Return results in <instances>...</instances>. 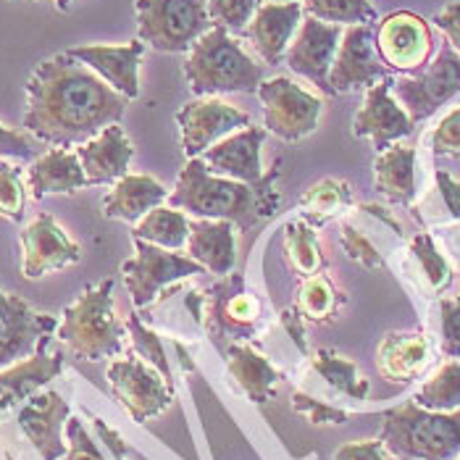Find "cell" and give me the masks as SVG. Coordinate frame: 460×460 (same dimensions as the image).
<instances>
[{"label":"cell","instance_id":"9c48e42d","mask_svg":"<svg viewBox=\"0 0 460 460\" xmlns=\"http://www.w3.org/2000/svg\"><path fill=\"white\" fill-rule=\"evenodd\" d=\"M460 93V53L445 42L437 58L413 76H400L392 82V95L419 124L437 113L453 95Z\"/></svg>","mask_w":460,"mask_h":460},{"label":"cell","instance_id":"277c9868","mask_svg":"<svg viewBox=\"0 0 460 460\" xmlns=\"http://www.w3.org/2000/svg\"><path fill=\"white\" fill-rule=\"evenodd\" d=\"M379 439L397 460H456L460 456V411L437 413L408 400L385 413Z\"/></svg>","mask_w":460,"mask_h":460},{"label":"cell","instance_id":"5bb4252c","mask_svg":"<svg viewBox=\"0 0 460 460\" xmlns=\"http://www.w3.org/2000/svg\"><path fill=\"white\" fill-rule=\"evenodd\" d=\"M342 35L345 30L340 24H326L314 16H303L297 32L284 53V64L289 66V71H295L297 76L319 87L321 93L334 95L329 84V74L334 66Z\"/></svg>","mask_w":460,"mask_h":460},{"label":"cell","instance_id":"ac0fdd59","mask_svg":"<svg viewBox=\"0 0 460 460\" xmlns=\"http://www.w3.org/2000/svg\"><path fill=\"white\" fill-rule=\"evenodd\" d=\"M69 402L58 392H37L24 408L19 411V429L32 442L37 456L42 460H61L66 456V437L64 429L69 424Z\"/></svg>","mask_w":460,"mask_h":460},{"label":"cell","instance_id":"4dcf8cb0","mask_svg":"<svg viewBox=\"0 0 460 460\" xmlns=\"http://www.w3.org/2000/svg\"><path fill=\"white\" fill-rule=\"evenodd\" d=\"M314 371L319 374L321 379L334 387L337 392L353 397V400H366L368 397V379L360 376V368L355 360H348L342 355H337L334 350H319V353L308 355Z\"/></svg>","mask_w":460,"mask_h":460},{"label":"cell","instance_id":"681fc988","mask_svg":"<svg viewBox=\"0 0 460 460\" xmlns=\"http://www.w3.org/2000/svg\"><path fill=\"white\" fill-rule=\"evenodd\" d=\"M434 179H437V192H439V198H442V203L447 208V216L460 221V181L453 174L442 172V169H437Z\"/></svg>","mask_w":460,"mask_h":460},{"label":"cell","instance_id":"4fadbf2b","mask_svg":"<svg viewBox=\"0 0 460 460\" xmlns=\"http://www.w3.org/2000/svg\"><path fill=\"white\" fill-rule=\"evenodd\" d=\"M181 150L187 158H200L216 142L250 127V116L221 98H195L177 111Z\"/></svg>","mask_w":460,"mask_h":460},{"label":"cell","instance_id":"ee69618b","mask_svg":"<svg viewBox=\"0 0 460 460\" xmlns=\"http://www.w3.org/2000/svg\"><path fill=\"white\" fill-rule=\"evenodd\" d=\"M342 248L345 252L358 261L360 266H366V269H382L385 266V258H382V252L376 250V245L366 237V234H360L355 226L350 224H345L342 226Z\"/></svg>","mask_w":460,"mask_h":460},{"label":"cell","instance_id":"52a82bcc","mask_svg":"<svg viewBox=\"0 0 460 460\" xmlns=\"http://www.w3.org/2000/svg\"><path fill=\"white\" fill-rule=\"evenodd\" d=\"M258 98L263 103L266 132L277 135L279 140L297 142L316 132L323 103L289 76L263 79V84L258 87Z\"/></svg>","mask_w":460,"mask_h":460},{"label":"cell","instance_id":"f6af8a7d","mask_svg":"<svg viewBox=\"0 0 460 460\" xmlns=\"http://www.w3.org/2000/svg\"><path fill=\"white\" fill-rule=\"evenodd\" d=\"M439 329H442V353L460 358V300H439Z\"/></svg>","mask_w":460,"mask_h":460},{"label":"cell","instance_id":"cb8c5ba5","mask_svg":"<svg viewBox=\"0 0 460 460\" xmlns=\"http://www.w3.org/2000/svg\"><path fill=\"white\" fill-rule=\"evenodd\" d=\"M234 224L216 218H195L190 224L187 252L195 263L216 277H226L237 263V240Z\"/></svg>","mask_w":460,"mask_h":460},{"label":"cell","instance_id":"ab89813d","mask_svg":"<svg viewBox=\"0 0 460 460\" xmlns=\"http://www.w3.org/2000/svg\"><path fill=\"white\" fill-rule=\"evenodd\" d=\"M258 316H261V303L248 292H237V295L232 292L216 308V319L234 332H248L250 326L258 321Z\"/></svg>","mask_w":460,"mask_h":460},{"label":"cell","instance_id":"836d02e7","mask_svg":"<svg viewBox=\"0 0 460 460\" xmlns=\"http://www.w3.org/2000/svg\"><path fill=\"white\" fill-rule=\"evenodd\" d=\"M284 250L292 261V266L305 274L314 277L321 266V248L316 240V232L305 224V221H289L284 226Z\"/></svg>","mask_w":460,"mask_h":460},{"label":"cell","instance_id":"ba28073f","mask_svg":"<svg viewBox=\"0 0 460 460\" xmlns=\"http://www.w3.org/2000/svg\"><path fill=\"white\" fill-rule=\"evenodd\" d=\"M132 243H135V258L121 263V274H124V284L132 295V303L137 308L153 305L169 284L206 274V269L200 263H195L190 255H179V252L158 248L145 240H135V237H132Z\"/></svg>","mask_w":460,"mask_h":460},{"label":"cell","instance_id":"d4e9b609","mask_svg":"<svg viewBox=\"0 0 460 460\" xmlns=\"http://www.w3.org/2000/svg\"><path fill=\"white\" fill-rule=\"evenodd\" d=\"M431 363V345L419 332H390L376 348V371L387 382H413Z\"/></svg>","mask_w":460,"mask_h":460},{"label":"cell","instance_id":"83f0119b","mask_svg":"<svg viewBox=\"0 0 460 460\" xmlns=\"http://www.w3.org/2000/svg\"><path fill=\"white\" fill-rule=\"evenodd\" d=\"M169 200V190L158 179L147 174H127L103 198V216L119 218L127 224H137L142 216L164 206Z\"/></svg>","mask_w":460,"mask_h":460},{"label":"cell","instance_id":"9f6ffc18","mask_svg":"<svg viewBox=\"0 0 460 460\" xmlns=\"http://www.w3.org/2000/svg\"><path fill=\"white\" fill-rule=\"evenodd\" d=\"M456 460H460V456H458V458H456Z\"/></svg>","mask_w":460,"mask_h":460},{"label":"cell","instance_id":"30bf717a","mask_svg":"<svg viewBox=\"0 0 460 460\" xmlns=\"http://www.w3.org/2000/svg\"><path fill=\"white\" fill-rule=\"evenodd\" d=\"M108 385L132 416L135 424H145L153 416H161L174 402V385H169L140 355L116 358L106 371Z\"/></svg>","mask_w":460,"mask_h":460},{"label":"cell","instance_id":"7bdbcfd3","mask_svg":"<svg viewBox=\"0 0 460 460\" xmlns=\"http://www.w3.org/2000/svg\"><path fill=\"white\" fill-rule=\"evenodd\" d=\"M431 153L445 158H460V106H456L431 132Z\"/></svg>","mask_w":460,"mask_h":460},{"label":"cell","instance_id":"44dd1931","mask_svg":"<svg viewBox=\"0 0 460 460\" xmlns=\"http://www.w3.org/2000/svg\"><path fill=\"white\" fill-rule=\"evenodd\" d=\"M303 13H305L303 3H297V0H292V3H263L255 11L245 35H248L250 45L255 48V53L263 58L266 66L282 64L284 53H287L292 37L303 22Z\"/></svg>","mask_w":460,"mask_h":460},{"label":"cell","instance_id":"b9f144b4","mask_svg":"<svg viewBox=\"0 0 460 460\" xmlns=\"http://www.w3.org/2000/svg\"><path fill=\"white\" fill-rule=\"evenodd\" d=\"M292 411L305 416V421L314 426L348 424V419H350L348 411H340V408H332L326 402H319V400L308 397L305 392H295L292 394Z\"/></svg>","mask_w":460,"mask_h":460},{"label":"cell","instance_id":"7dc6e473","mask_svg":"<svg viewBox=\"0 0 460 460\" xmlns=\"http://www.w3.org/2000/svg\"><path fill=\"white\" fill-rule=\"evenodd\" d=\"M40 140L24 135V132H16V129H8L0 124V158H16V161H35L40 158Z\"/></svg>","mask_w":460,"mask_h":460},{"label":"cell","instance_id":"9a60e30c","mask_svg":"<svg viewBox=\"0 0 460 460\" xmlns=\"http://www.w3.org/2000/svg\"><path fill=\"white\" fill-rule=\"evenodd\" d=\"M387 76H390V69L376 53L371 24L348 27L340 42L332 74H329L332 93L340 95V93H353V90H368Z\"/></svg>","mask_w":460,"mask_h":460},{"label":"cell","instance_id":"1f68e13d","mask_svg":"<svg viewBox=\"0 0 460 460\" xmlns=\"http://www.w3.org/2000/svg\"><path fill=\"white\" fill-rule=\"evenodd\" d=\"M413 400L426 411L437 413L460 411V360H447L439 366L437 374L419 387Z\"/></svg>","mask_w":460,"mask_h":460},{"label":"cell","instance_id":"5b68a950","mask_svg":"<svg viewBox=\"0 0 460 460\" xmlns=\"http://www.w3.org/2000/svg\"><path fill=\"white\" fill-rule=\"evenodd\" d=\"M127 323L113 311V279L87 287L58 321V340L79 360H106L121 353Z\"/></svg>","mask_w":460,"mask_h":460},{"label":"cell","instance_id":"f546056e","mask_svg":"<svg viewBox=\"0 0 460 460\" xmlns=\"http://www.w3.org/2000/svg\"><path fill=\"white\" fill-rule=\"evenodd\" d=\"M190 218L187 213L172 208V206H158L147 216H142L140 221L135 224L132 229V237L135 240H145V243H153L158 248L166 250H179L187 248V240H190Z\"/></svg>","mask_w":460,"mask_h":460},{"label":"cell","instance_id":"484cf974","mask_svg":"<svg viewBox=\"0 0 460 460\" xmlns=\"http://www.w3.org/2000/svg\"><path fill=\"white\" fill-rule=\"evenodd\" d=\"M64 371V355L40 350L32 358L13 363L0 371V416L19 405L22 400H30L32 394L50 385Z\"/></svg>","mask_w":460,"mask_h":460},{"label":"cell","instance_id":"603a6c76","mask_svg":"<svg viewBox=\"0 0 460 460\" xmlns=\"http://www.w3.org/2000/svg\"><path fill=\"white\" fill-rule=\"evenodd\" d=\"M27 187L35 200H42L45 195H74L90 184L76 150L50 147L27 169Z\"/></svg>","mask_w":460,"mask_h":460},{"label":"cell","instance_id":"ffe728a7","mask_svg":"<svg viewBox=\"0 0 460 460\" xmlns=\"http://www.w3.org/2000/svg\"><path fill=\"white\" fill-rule=\"evenodd\" d=\"M266 127H245L206 150L200 158L218 177L237 179L245 184H261L266 172L261 164V150L266 142Z\"/></svg>","mask_w":460,"mask_h":460},{"label":"cell","instance_id":"7402d4cb","mask_svg":"<svg viewBox=\"0 0 460 460\" xmlns=\"http://www.w3.org/2000/svg\"><path fill=\"white\" fill-rule=\"evenodd\" d=\"M76 155L82 161L87 184H116L121 177H127L129 164L135 158L132 140L119 124H111L98 137L76 147Z\"/></svg>","mask_w":460,"mask_h":460},{"label":"cell","instance_id":"2e32d148","mask_svg":"<svg viewBox=\"0 0 460 460\" xmlns=\"http://www.w3.org/2000/svg\"><path fill=\"white\" fill-rule=\"evenodd\" d=\"M22 250V274L30 282L82 261V248L61 229V224L50 213H40L24 226Z\"/></svg>","mask_w":460,"mask_h":460},{"label":"cell","instance_id":"11a10c76","mask_svg":"<svg viewBox=\"0 0 460 460\" xmlns=\"http://www.w3.org/2000/svg\"><path fill=\"white\" fill-rule=\"evenodd\" d=\"M269 3H292V0H269Z\"/></svg>","mask_w":460,"mask_h":460},{"label":"cell","instance_id":"d6986e66","mask_svg":"<svg viewBox=\"0 0 460 460\" xmlns=\"http://www.w3.org/2000/svg\"><path fill=\"white\" fill-rule=\"evenodd\" d=\"M66 56L95 71L127 101H135L140 95V64L145 56L142 40L127 45H82L66 50Z\"/></svg>","mask_w":460,"mask_h":460},{"label":"cell","instance_id":"f1b7e54d","mask_svg":"<svg viewBox=\"0 0 460 460\" xmlns=\"http://www.w3.org/2000/svg\"><path fill=\"white\" fill-rule=\"evenodd\" d=\"M374 184L390 200L408 206L416 198V147L390 145L374 161Z\"/></svg>","mask_w":460,"mask_h":460},{"label":"cell","instance_id":"d6a6232c","mask_svg":"<svg viewBox=\"0 0 460 460\" xmlns=\"http://www.w3.org/2000/svg\"><path fill=\"white\" fill-rule=\"evenodd\" d=\"M303 11L305 16L340 27L379 22V13L371 0H303Z\"/></svg>","mask_w":460,"mask_h":460},{"label":"cell","instance_id":"816d5d0a","mask_svg":"<svg viewBox=\"0 0 460 460\" xmlns=\"http://www.w3.org/2000/svg\"><path fill=\"white\" fill-rule=\"evenodd\" d=\"M282 326L284 332L289 334V340L295 342V348L303 355H311L308 353V342H305V329H303V314H300V308H287V311H282Z\"/></svg>","mask_w":460,"mask_h":460},{"label":"cell","instance_id":"db71d44e","mask_svg":"<svg viewBox=\"0 0 460 460\" xmlns=\"http://www.w3.org/2000/svg\"><path fill=\"white\" fill-rule=\"evenodd\" d=\"M53 3H56V8H58V11H69V5L74 3V0H53Z\"/></svg>","mask_w":460,"mask_h":460},{"label":"cell","instance_id":"8992f818","mask_svg":"<svg viewBox=\"0 0 460 460\" xmlns=\"http://www.w3.org/2000/svg\"><path fill=\"white\" fill-rule=\"evenodd\" d=\"M137 40L158 53H190L213 27L208 0H135Z\"/></svg>","mask_w":460,"mask_h":460},{"label":"cell","instance_id":"8fae6325","mask_svg":"<svg viewBox=\"0 0 460 460\" xmlns=\"http://www.w3.org/2000/svg\"><path fill=\"white\" fill-rule=\"evenodd\" d=\"M376 53L385 66L397 74L413 76L431 64L434 53V35L429 22L411 11H394L379 19L376 32Z\"/></svg>","mask_w":460,"mask_h":460},{"label":"cell","instance_id":"7c38bea8","mask_svg":"<svg viewBox=\"0 0 460 460\" xmlns=\"http://www.w3.org/2000/svg\"><path fill=\"white\" fill-rule=\"evenodd\" d=\"M56 329V316L37 314L27 300L0 289V371L45 350Z\"/></svg>","mask_w":460,"mask_h":460},{"label":"cell","instance_id":"4316f807","mask_svg":"<svg viewBox=\"0 0 460 460\" xmlns=\"http://www.w3.org/2000/svg\"><path fill=\"white\" fill-rule=\"evenodd\" d=\"M226 371H229L232 382L237 385V390L243 392L250 402H258V405H263L274 397V392H277L284 376L277 366L269 363V358H263L255 348H250L245 342L229 345Z\"/></svg>","mask_w":460,"mask_h":460},{"label":"cell","instance_id":"d590c367","mask_svg":"<svg viewBox=\"0 0 460 460\" xmlns=\"http://www.w3.org/2000/svg\"><path fill=\"white\" fill-rule=\"evenodd\" d=\"M127 332H129V340H132V345H135V353L140 355L145 363H150L169 385H174V382H172V363H169V358H166V350H164L161 337H158L153 329H147L137 314H132V316L127 319Z\"/></svg>","mask_w":460,"mask_h":460},{"label":"cell","instance_id":"3957f363","mask_svg":"<svg viewBox=\"0 0 460 460\" xmlns=\"http://www.w3.org/2000/svg\"><path fill=\"white\" fill-rule=\"evenodd\" d=\"M184 79L200 98H216L221 93H258L266 79L263 64H255L237 37L224 27H211L200 37L184 61Z\"/></svg>","mask_w":460,"mask_h":460},{"label":"cell","instance_id":"7a4b0ae2","mask_svg":"<svg viewBox=\"0 0 460 460\" xmlns=\"http://www.w3.org/2000/svg\"><path fill=\"white\" fill-rule=\"evenodd\" d=\"M277 177L279 169L274 166L261 184H245L237 179L213 174L203 158H187L174 184V192L169 195V206L195 218L229 221L240 232H250L282 203V195L274 187Z\"/></svg>","mask_w":460,"mask_h":460},{"label":"cell","instance_id":"74e56055","mask_svg":"<svg viewBox=\"0 0 460 460\" xmlns=\"http://www.w3.org/2000/svg\"><path fill=\"white\" fill-rule=\"evenodd\" d=\"M263 0H208V16L213 27H224L226 32H245L255 11Z\"/></svg>","mask_w":460,"mask_h":460},{"label":"cell","instance_id":"60d3db41","mask_svg":"<svg viewBox=\"0 0 460 460\" xmlns=\"http://www.w3.org/2000/svg\"><path fill=\"white\" fill-rule=\"evenodd\" d=\"M24 184L22 172L0 161V216L8 221H22L24 216Z\"/></svg>","mask_w":460,"mask_h":460},{"label":"cell","instance_id":"f5cc1de1","mask_svg":"<svg viewBox=\"0 0 460 460\" xmlns=\"http://www.w3.org/2000/svg\"><path fill=\"white\" fill-rule=\"evenodd\" d=\"M95 426H98V431L103 434V439L108 442V447L113 450L116 460H127V447H124V442H121V439H119V437H116V434H113L103 421H95Z\"/></svg>","mask_w":460,"mask_h":460},{"label":"cell","instance_id":"f907efd6","mask_svg":"<svg viewBox=\"0 0 460 460\" xmlns=\"http://www.w3.org/2000/svg\"><path fill=\"white\" fill-rule=\"evenodd\" d=\"M434 24L442 35L447 37V42L453 45V50L460 53V0L456 3H447L437 16H434Z\"/></svg>","mask_w":460,"mask_h":460},{"label":"cell","instance_id":"f35d334b","mask_svg":"<svg viewBox=\"0 0 460 460\" xmlns=\"http://www.w3.org/2000/svg\"><path fill=\"white\" fill-rule=\"evenodd\" d=\"M350 203H353L350 184L340 179H321L300 198V206L308 211H337Z\"/></svg>","mask_w":460,"mask_h":460},{"label":"cell","instance_id":"8d00e7d4","mask_svg":"<svg viewBox=\"0 0 460 460\" xmlns=\"http://www.w3.org/2000/svg\"><path fill=\"white\" fill-rule=\"evenodd\" d=\"M300 314L314 321H329L337 311V292L332 282L321 274H314L303 282L300 289Z\"/></svg>","mask_w":460,"mask_h":460},{"label":"cell","instance_id":"c3c4849f","mask_svg":"<svg viewBox=\"0 0 460 460\" xmlns=\"http://www.w3.org/2000/svg\"><path fill=\"white\" fill-rule=\"evenodd\" d=\"M334 460H397L390 450L385 447L382 439L371 442H348L337 450Z\"/></svg>","mask_w":460,"mask_h":460},{"label":"cell","instance_id":"6da1fadb","mask_svg":"<svg viewBox=\"0 0 460 460\" xmlns=\"http://www.w3.org/2000/svg\"><path fill=\"white\" fill-rule=\"evenodd\" d=\"M127 103L95 71L58 53L42 61L27 82L24 129L53 147L84 145L119 124Z\"/></svg>","mask_w":460,"mask_h":460},{"label":"cell","instance_id":"bcb514c9","mask_svg":"<svg viewBox=\"0 0 460 460\" xmlns=\"http://www.w3.org/2000/svg\"><path fill=\"white\" fill-rule=\"evenodd\" d=\"M66 456L61 460H108L79 419H69L66 424Z\"/></svg>","mask_w":460,"mask_h":460},{"label":"cell","instance_id":"e0dca14e","mask_svg":"<svg viewBox=\"0 0 460 460\" xmlns=\"http://www.w3.org/2000/svg\"><path fill=\"white\" fill-rule=\"evenodd\" d=\"M392 76L376 82L366 90L363 106L358 108L353 119L355 137H368L374 142L376 153H385L397 140H405L413 135L416 121L408 116V111L400 106L392 95Z\"/></svg>","mask_w":460,"mask_h":460},{"label":"cell","instance_id":"e575fe53","mask_svg":"<svg viewBox=\"0 0 460 460\" xmlns=\"http://www.w3.org/2000/svg\"><path fill=\"white\" fill-rule=\"evenodd\" d=\"M411 252H413V258H416V263H419V269L424 274L426 284L434 292H442L453 279V269H450L447 258L437 250L431 234H426V232L416 234L413 243H411Z\"/></svg>","mask_w":460,"mask_h":460}]
</instances>
